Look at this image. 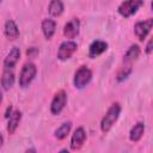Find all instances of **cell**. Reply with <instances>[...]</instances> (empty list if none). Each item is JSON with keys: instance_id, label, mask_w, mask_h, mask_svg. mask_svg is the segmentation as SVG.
<instances>
[{"instance_id": "obj_1", "label": "cell", "mask_w": 153, "mask_h": 153, "mask_svg": "<svg viewBox=\"0 0 153 153\" xmlns=\"http://www.w3.org/2000/svg\"><path fill=\"white\" fill-rule=\"evenodd\" d=\"M121 111H122V106L118 102L116 103H112L110 105V108L106 110L105 115L103 116L102 121H100V130L106 134L111 130V128L114 127V124L117 122L120 115H121Z\"/></svg>"}, {"instance_id": "obj_2", "label": "cell", "mask_w": 153, "mask_h": 153, "mask_svg": "<svg viewBox=\"0 0 153 153\" xmlns=\"http://www.w3.org/2000/svg\"><path fill=\"white\" fill-rule=\"evenodd\" d=\"M36 74H37V67H36V65L33 62H26V63H24V66L22 67L20 73H19V79H18L19 86L22 88L29 87L30 84L36 78Z\"/></svg>"}, {"instance_id": "obj_3", "label": "cell", "mask_w": 153, "mask_h": 153, "mask_svg": "<svg viewBox=\"0 0 153 153\" xmlns=\"http://www.w3.org/2000/svg\"><path fill=\"white\" fill-rule=\"evenodd\" d=\"M92 76H93L92 71L87 66L79 67L78 71L74 74V78H73V85H74V87L78 88V90L84 88L85 86H87L90 84V81L92 80Z\"/></svg>"}, {"instance_id": "obj_4", "label": "cell", "mask_w": 153, "mask_h": 153, "mask_svg": "<svg viewBox=\"0 0 153 153\" xmlns=\"http://www.w3.org/2000/svg\"><path fill=\"white\" fill-rule=\"evenodd\" d=\"M143 5V1L141 0H127V1H122L118 7H117V12L124 17V18H129L130 16L135 14L137 12V10Z\"/></svg>"}, {"instance_id": "obj_5", "label": "cell", "mask_w": 153, "mask_h": 153, "mask_svg": "<svg viewBox=\"0 0 153 153\" xmlns=\"http://www.w3.org/2000/svg\"><path fill=\"white\" fill-rule=\"evenodd\" d=\"M67 92L65 90H60L57 91L50 103V112L53 115H60L62 112V110L65 109L66 104H67Z\"/></svg>"}, {"instance_id": "obj_6", "label": "cell", "mask_w": 153, "mask_h": 153, "mask_svg": "<svg viewBox=\"0 0 153 153\" xmlns=\"http://www.w3.org/2000/svg\"><path fill=\"white\" fill-rule=\"evenodd\" d=\"M76 49H78V44L74 41H69V39L63 41L57 49L56 56L60 61H66L72 57V55L76 51Z\"/></svg>"}, {"instance_id": "obj_7", "label": "cell", "mask_w": 153, "mask_h": 153, "mask_svg": "<svg viewBox=\"0 0 153 153\" xmlns=\"http://www.w3.org/2000/svg\"><path fill=\"white\" fill-rule=\"evenodd\" d=\"M153 26V18H148L146 20H140L136 22L134 25V32L139 41H143L147 35L151 32V29Z\"/></svg>"}, {"instance_id": "obj_8", "label": "cell", "mask_w": 153, "mask_h": 153, "mask_svg": "<svg viewBox=\"0 0 153 153\" xmlns=\"http://www.w3.org/2000/svg\"><path fill=\"white\" fill-rule=\"evenodd\" d=\"M86 141V130L84 127H78L71 137V142H69V147L73 151H78L82 147V145Z\"/></svg>"}, {"instance_id": "obj_9", "label": "cell", "mask_w": 153, "mask_h": 153, "mask_svg": "<svg viewBox=\"0 0 153 153\" xmlns=\"http://www.w3.org/2000/svg\"><path fill=\"white\" fill-rule=\"evenodd\" d=\"M79 31H80V20L78 18H72L63 26V35L66 38H69V41L75 38L79 35Z\"/></svg>"}, {"instance_id": "obj_10", "label": "cell", "mask_w": 153, "mask_h": 153, "mask_svg": "<svg viewBox=\"0 0 153 153\" xmlns=\"http://www.w3.org/2000/svg\"><path fill=\"white\" fill-rule=\"evenodd\" d=\"M108 42L102 39H94L88 47V57L96 59L108 50Z\"/></svg>"}, {"instance_id": "obj_11", "label": "cell", "mask_w": 153, "mask_h": 153, "mask_svg": "<svg viewBox=\"0 0 153 153\" xmlns=\"http://www.w3.org/2000/svg\"><path fill=\"white\" fill-rule=\"evenodd\" d=\"M20 59V49L18 47H13L8 54L6 55L5 60H4V68L5 69H13L14 66L17 65V62Z\"/></svg>"}, {"instance_id": "obj_12", "label": "cell", "mask_w": 153, "mask_h": 153, "mask_svg": "<svg viewBox=\"0 0 153 153\" xmlns=\"http://www.w3.org/2000/svg\"><path fill=\"white\" fill-rule=\"evenodd\" d=\"M4 33L7 39L13 41L19 37V27L13 19H7L4 25Z\"/></svg>"}, {"instance_id": "obj_13", "label": "cell", "mask_w": 153, "mask_h": 153, "mask_svg": "<svg viewBox=\"0 0 153 153\" xmlns=\"http://www.w3.org/2000/svg\"><path fill=\"white\" fill-rule=\"evenodd\" d=\"M41 29H42V32H43L45 39H50L56 31V22L51 18H45L42 20Z\"/></svg>"}, {"instance_id": "obj_14", "label": "cell", "mask_w": 153, "mask_h": 153, "mask_svg": "<svg viewBox=\"0 0 153 153\" xmlns=\"http://www.w3.org/2000/svg\"><path fill=\"white\" fill-rule=\"evenodd\" d=\"M20 120H22V111L20 110H14L12 112V115L7 118V131L10 134H14V131L17 130L19 123H20Z\"/></svg>"}, {"instance_id": "obj_15", "label": "cell", "mask_w": 153, "mask_h": 153, "mask_svg": "<svg viewBox=\"0 0 153 153\" xmlns=\"http://www.w3.org/2000/svg\"><path fill=\"white\" fill-rule=\"evenodd\" d=\"M143 134H145V123L141 122V121L140 122H136L131 127V129L129 131V140L131 142H137V141L141 140V137L143 136Z\"/></svg>"}, {"instance_id": "obj_16", "label": "cell", "mask_w": 153, "mask_h": 153, "mask_svg": "<svg viewBox=\"0 0 153 153\" xmlns=\"http://www.w3.org/2000/svg\"><path fill=\"white\" fill-rule=\"evenodd\" d=\"M14 80H16V78H14L13 71L12 69H4L0 82H1V87L5 91H8L10 88H12V86L14 85Z\"/></svg>"}, {"instance_id": "obj_17", "label": "cell", "mask_w": 153, "mask_h": 153, "mask_svg": "<svg viewBox=\"0 0 153 153\" xmlns=\"http://www.w3.org/2000/svg\"><path fill=\"white\" fill-rule=\"evenodd\" d=\"M140 54H141V49H140V47H139L137 44H131V45L127 49L126 54L123 55V62H124V63H130V65H131L133 61L137 60V57L140 56Z\"/></svg>"}, {"instance_id": "obj_18", "label": "cell", "mask_w": 153, "mask_h": 153, "mask_svg": "<svg viewBox=\"0 0 153 153\" xmlns=\"http://www.w3.org/2000/svg\"><path fill=\"white\" fill-rule=\"evenodd\" d=\"M71 129H72V122L71 121H67V122H63L60 127H57L54 131V136L57 139V140H63L67 137V135L71 133Z\"/></svg>"}, {"instance_id": "obj_19", "label": "cell", "mask_w": 153, "mask_h": 153, "mask_svg": "<svg viewBox=\"0 0 153 153\" xmlns=\"http://www.w3.org/2000/svg\"><path fill=\"white\" fill-rule=\"evenodd\" d=\"M65 10V5L61 0H51L48 5V12L51 17H59L60 14H62Z\"/></svg>"}, {"instance_id": "obj_20", "label": "cell", "mask_w": 153, "mask_h": 153, "mask_svg": "<svg viewBox=\"0 0 153 153\" xmlns=\"http://www.w3.org/2000/svg\"><path fill=\"white\" fill-rule=\"evenodd\" d=\"M131 72H133V67H131V65H130V63H126V66H122V67L120 68V71L117 72L116 80H117L118 82L124 81V80L130 75Z\"/></svg>"}, {"instance_id": "obj_21", "label": "cell", "mask_w": 153, "mask_h": 153, "mask_svg": "<svg viewBox=\"0 0 153 153\" xmlns=\"http://www.w3.org/2000/svg\"><path fill=\"white\" fill-rule=\"evenodd\" d=\"M38 53H39V50H38V48H36V47H30V48L26 50V55H27L29 57H35L36 55H38Z\"/></svg>"}, {"instance_id": "obj_22", "label": "cell", "mask_w": 153, "mask_h": 153, "mask_svg": "<svg viewBox=\"0 0 153 153\" xmlns=\"http://www.w3.org/2000/svg\"><path fill=\"white\" fill-rule=\"evenodd\" d=\"M152 51H153V38H149L147 44H146V47H145V53L147 55H151Z\"/></svg>"}, {"instance_id": "obj_23", "label": "cell", "mask_w": 153, "mask_h": 153, "mask_svg": "<svg viewBox=\"0 0 153 153\" xmlns=\"http://www.w3.org/2000/svg\"><path fill=\"white\" fill-rule=\"evenodd\" d=\"M12 112H13V108H12V105H8L7 108H6V110H5V114H4V117L7 120L11 115H12Z\"/></svg>"}, {"instance_id": "obj_24", "label": "cell", "mask_w": 153, "mask_h": 153, "mask_svg": "<svg viewBox=\"0 0 153 153\" xmlns=\"http://www.w3.org/2000/svg\"><path fill=\"white\" fill-rule=\"evenodd\" d=\"M25 153H37V151H36V148L31 147V148H27V149L25 151Z\"/></svg>"}, {"instance_id": "obj_25", "label": "cell", "mask_w": 153, "mask_h": 153, "mask_svg": "<svg viewBox=\"0 0 153 153\" xmlns=\"http://www.w3.org/2000/svg\"><path fill=\"white\" fill-rule=\"evenodd\" d=\"M2 145H4V136H2V134L0 133V148L2 147Z\"/></svg>"}, {"instance_id": "obj_26", "label": "cell", "mask_w": 153, "mask_h": 153, "mask_svg": "<svg viewBox=\"0 0 153 153\" xmlns=\"http://www.w3.org/2000/svg\"><path fill=\"white\" fill-rule=\"evenodd\" d=\"M57 153H69V151H68L67 148H63V149H61V151L57 152Z\"/></svg>"}, {"instance_id": "obj_27", "label": "cell", "mask_w": 153, "mask_h": 153, "mask_svg": "<svg viewBox=\"0 0 153 153\" xmlns=\"http://www.w3.org/2000/svg\"><path fill=\"white\" fill-rule=\"evenodd\" d=\"M1 103H2V91L0 88V105H1Z\"/></svg>"}, {"instance_id": "obj_28", "label": "cell", "mask_w": 153, "mask_h": 153, "mask_svg": "<svg viewBox=\"0 0 153 153\" xmlns=\"http://www.w3.org/2000/svg\"><path fill=\"white\" fill-rule=\"evenodd\" d=\"M0 4H1V0H0Z\"/></svg>"}]
</instances>
